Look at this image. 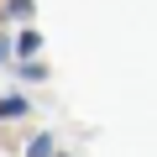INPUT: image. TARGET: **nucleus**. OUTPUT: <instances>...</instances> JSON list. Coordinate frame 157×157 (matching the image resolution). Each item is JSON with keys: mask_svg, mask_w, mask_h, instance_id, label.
Wrapping results in <instances>:
<instances>
[{"mask_svg": "<svg viewBox=\"0 0 157 157\" xmlns=\"http://www.w3.org/2000/svg\"><path fill=\"white\" fill-rule=\"evenodd\" d=\"M16 115H26V100H21V94L0 100V121H16Z\"/></svg>", "mask_w": 157, "mask_h": 157, "instance_id": "obj_1", "label": "nucleus"}, {"mask_svg": "<svg viewBox=\"0 0 157 157\" xmlns=\"http://www.w3.org/2000/svg\"><path fill=\"white\" fill-rule=\"evenodd\" d=\"M37 47H42V37H37V32H21V37H16V52H21L26 63H32V52H37Z\"/></svg>", "mask_w": 157, "mask_h": 157, "instance_id": "obj_2", "label": "nucleus"}, {"mask_svg": "<svg viewBox=\"0 0 157 157\" xmlns=\"http://www.w3.org/2000/svg\"><path fill=\"white\" fill-rule=\"evenodd\" d=\"M11 16H32V0H11Z\"/></svg>", "mask_w": 157, "mask_h": 157, "instance_id": "obj_4", "label": "nucleus"}, {"mask_svg": "<svg viewBox=\"0 0 157 157\" xmlns=\"http://www.w3.org/2000/svg\"><path fill=\"white\" fill-rule=\"evenodd\" d=\"M26 157H52V136H32V147H26Z\"/></svg>", "mask_w": 157, "mask_h": 157, "instance_id": "obj_3", "label": "nucleus"}, {"mask_svg": "<svg viewBox=\"0 0 157 157\" xmlns=\"http://www.w3.org/2000/svg\"><path fill=\"white\" fill-rule=\"evenodd\" d=\"M58 157H63V152H58Z\"/></svg>", "mask_w": 157, "mask_h": 157, "instance_id": "obj_6", "label": "nucleus"}, {"mask_svg": "<svg viewBox=\"0 0 157 157\" xmlns=\"http://www.w3.org/2000/svg\"><path fill=\"white\" fill-rule=\"evenodd\" d=\"M0 58H6V37H0Z\"/></svg>", "mask_w": 157, "mask_h": 157, "instance_id": "obj_5", "label": "nucleus"}]
</instances>
